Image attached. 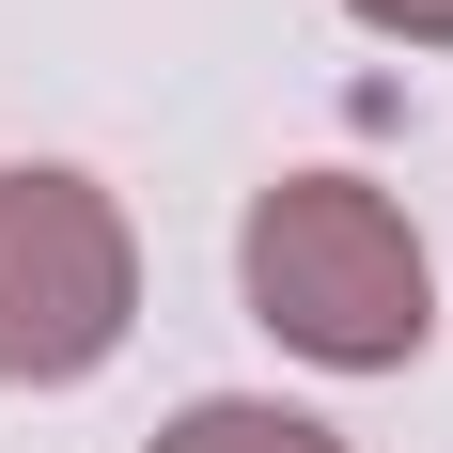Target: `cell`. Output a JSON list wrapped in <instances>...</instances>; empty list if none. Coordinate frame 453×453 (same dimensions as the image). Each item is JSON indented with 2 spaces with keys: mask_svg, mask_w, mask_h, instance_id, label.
I'll return each instance as SVG.
<instances>
[{
  "mask_svg": "<svg viewBox=\"0 0 453 453\" xmlns=\"http://www.w3.org/2000/svg\"><path fill=\"white\" fill-rule=\"evenodd\" d=\"M234 281H250V328H281V344L328 360V375H407L422 328H438V266H422L407 203L360 188V173H281V188H250Z\"/></svg>",
  "mask_w": 453,
  "mask_h": 453,
  "instance_id": "6da1fadb",
  "label": "cell"
},
{
  "mask_svg": "<svg viewBox=\"0 0 453 453\" xmlns=\"http://www.w3.org/2000/svg\"><path fill=\"white\" fill-rule=\"evenodd\" d=\"M141 313V234L94 173H0V375L63 391L126 344Z\"/></svg>",
  "mask_w": 453,
  "mask_h": 453,
  "instance_id": "7a4b0ae2",
  "label": "cell"
},
{
  "mask_svg": "<svg viewBox=\"0 0 453 453\" xmlns=\"http://www.w3.org/2000/svg\"><path fill=\"white\" fill-rule=\"evenodd\" d=\"M157 453H344V438L297 422V407H250V391H203V407L157 422Z\"/></svg>",
  "mask_w": 453,
  "mask_h": 453,
  "instance_id": "3957f363",
  "label": "cell"
},
{
  "mask_svg": "<svg viewBox=\"0 0 453 453\" xmlns=\"http://www.w3.org/2000/svg\"><path fill=\"white\" fill-rule=\"evenodd\" d=\"M360 32H391V47H453V0H344Z\"/></svg>",
  "mask_w": 453,
  "mask_h": 453,
  "instance_id": "277c9868",
  "label": "cell"
}]
</instances>
